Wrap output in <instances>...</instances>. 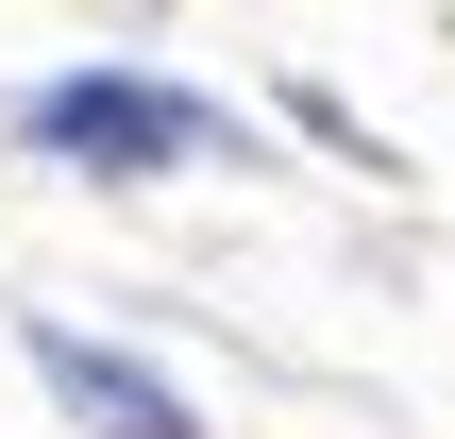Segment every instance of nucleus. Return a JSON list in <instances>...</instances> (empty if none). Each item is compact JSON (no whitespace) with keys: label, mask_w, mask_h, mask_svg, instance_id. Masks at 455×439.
I'll return each instance as SVG.
<instances>
[{"label":"nucleus","mask_w":455,"mask_h":439,"mask_svg":"<svg viewBox=\"0 0 455 439\" xmlns=\"http://www.w3.org/2000/svg\"><path fill=\"white\" fill-rule=\"evenodd\" d=\"M17 135H34L51 169H203V152H220V118H203L186 85H135V68H68V85H34Z\"/></svg>","instance_id":"1"},{"label":"nucleus","mask_w":455,"mask_h":439,"mask_svg":"<svg viewBox=\"0 0 455 439\" xmlns=\"http://www.w3.org/2000/svg\"><path fill=\"white\" fill-rule=\"evenodd\" d=\"M34 372L68 389V423H84V439H203L152 372H135V355H101V338H34Z\"/></svg>","instance_id":"2"}]
</instances>
